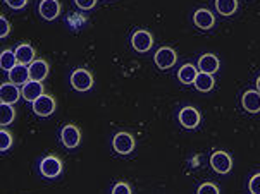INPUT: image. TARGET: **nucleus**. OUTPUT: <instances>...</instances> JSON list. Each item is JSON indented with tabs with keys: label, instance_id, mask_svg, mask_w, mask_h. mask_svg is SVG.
Here are the masks:
<instances>
[{
	"label": "nucleus",
	"instance_id": "f257e3e1",
	"mask_svg": "<svg viewBox=\"0 0 260 194\" xmlns=\"http://www.w3.org/2000/svg\"><path fill=\"white\" fill-rule=\"evenodd\" d=\"M71 85L78 91H88L93 86V76L86 69H76L71 74Z\"/></svg>",
	"mask_w": 260,
	"mask_h": 194
},
{
	"label": "nucleus",
	"instance_id": "f03ea898",
	"mask_svg": "<svg viewBox=\"0 0 260 194\" xmlns=\"http://www.w3.org/2000/svg\"><path fill=\"white\" fill-rule=\"evenodd\" d=\"M112 146L119 155H129L135 149V138L129 132H119V134L114 136Z\"/></svg>",
	"mask_w": 260,
	"mask_h": 194
},
{
	"label": "nucleus",
	"instance_id": "7ed1b4c3",
	"mask_svg": "<svg viewBox=\"0 0 260 194\" xmlns=\"http://www.w3.org/2000/svg\"><path fill=\"white\" fill-rule=\"evenodd\" d=\"M33 112L38 117H48L55 112V100L50 95H42L33 101Z\"/></svg>",
	"mask_w": 260,
	"mask_h": 194
},
{
	"label": "nucleus",
	"instance_id": "20e7f679",
	"mask_svg": "<svg viewBox=\"0 0 260 194\" xmlns=\"http://www.w3.org/2000/svg\"><path fill=\"white\" fill-rule=\"evenodd\" d=\"M40 172H42L43 177L47 179H54L62 172V162L55 157H47L43 158L42 163H40Z\"/></svg>",
	"mask_w": 260,
	"mask_h": 194
},
{
	"label": "nucleus",
	"instance_id": "39448f33",
	"mask_svg": "<svg viewBox=\"0 0 260 194\" xmlns=\"http://www.w3.org/2000/svg\"><path fill=\"white\" fill-rule=\"evenodd\" d=\"M153 59H155V64L158 69H171L176 64V60H178V55H176V52L173 48L162 47L160 50H157Z\"/></svg>",
	"mask_w": 260,
	"mask_h": 194
},
{
	"label": "nucleus",
	"instance_id": "423d86ee",
	"mask_svg": "<svg viewBox=\"0 0 260 194\" xmlns=\"http://www.w3.org/2000/svg\"><path fill=\"white\" fill-rule=\"evenodd\" d=\"M60 139H62L64 146L66 148H76L79 144V141H81V132L74 124H68L62 127V131H60Z\"/></svg>",
	"mask_w": 260,
	"mask_h": 194
},
{
	"label": "nucleus",
	"instance_id": "0eeeda50",
	"mask_svg": "<svg viewBox=\"0 0 260 194\" xmlns=\"http://www.w3.org/2000/svg\"><path fill=\"white\" fill-rule=\"evenodd\" d=\"M210 165H212V169L217 174H228L233 167V160L226 151H215L210 157Z\"/></svg>",
	"mask_w": 260,
	"mask_h": 194
},
{
	"label": "nucleus",
	"instance_id": "6e6552de",
	"mask_svg": "<svg viewBox=\"0 0 260 194\" xmlns=\"http://www.w3.org/2000/svg\"><path fill=\"white\" fill-rule=\"evenodd\" d=\"M131 45H133L136 52H148L153 45V38L148 31L140 29V31H136L133 36H131Z\"/></svg>",
	"mask_w": 260,
	"mask_h": 194
},
{
	"label": "nucleus",
	"instance_id": "1a4fd4ad",
	"mask_svg": "<svg viewBox=\"0 0 260 194\" xmlns=\"http://www.w3.org/2000/svg\"><path fill=\"white\" fill-rule=\"evenodd\" d=\"M179 122H181L183 127L186 129H195V127L200 124V112L193 107H184L179 112Z\"/></svg>",
	"mask_w": 260,
	"mask_h": 194
},
{
	"label": "nucleus",
	"instance_id": "9d476101",
	"mask_svg": "<svg viewBox=\"0 0 260 194\" xmlns=\"http://www.w3.org/2000/svg\"><path fill=\"white\" fill-rule=\"evenodd\" d=\"M40 16L47 21H54L60 14V2L59 0H42L40 2Z\"/></svg>",
	"mask_w": 260,
	"mask_h": 194
},
{
	"label": "nucleus",
	"instance_id": "9b49d317",
	"mask_svg": "<svg viewBox=\"0 0 260 194\" xmlns=\"http://www.w3.org/2000/svg\"><path fill=\"white\" fill-rule=\"evenodd\" d=\"M19 96H23V93H21L19 88L16 85H12V83H4V85L0 86V100H2V103L14 105L16 101L19 100Z\"/></svg>",
	"mask_w": 260,
	"mask_h": 194
},
{
	"label": "nucleus",
	"instance_id": "f8f14e48",
	"mask_svg": "<svg viewBox=\"0 0 260 194\" xmlns=\"http://www.w3.org/2000/svg\"><path fill=\"white\" fill-rule=\"evenodd\" d=\"M21 93H23V98L26 101H33L35 100H38L42 95H45L43 93V85H42V81H28L26 85L23 86V90H21Z\"/></svg>",
	"mask_w": 260,
	"mask_h": 194
},
{
	"label": "nucleus",
	"instance_id": "ddd939ff",
	"mask_svg": "<svg viewBox=\"0 0 260 194\" xmlns=\"http://www.w3.org/2000/svg\"><path fill=\"white\" fill-rule=\"evenodd\" d=\"M28 81H31V77H29V67H26L23 64H17L14 69L9 70V83H12V85H26Z\"/></svg>",
	"mask_w": 260,
	"mask_h": 194
},
{
	"label": "nucleus",
	"instance_id": "4468645a",
	"mask_svg": "<svg viewBox=\"0 0 260 194\" xmlns=\"http://www.w3.org/2000/svg\"><path fill=\"white\" fill-rule=\"evenodd\" d=\"M193 21H195V24L200 29H210L215 23V17L212 12L207 11V9H198L195 12V16H193Z\"/></svg>",
	"mask_w": 260,
	"mask_h": 194
},
{
	"label": "nucleus",
	"instance_id": "2eb2a0df",
	"mask_svg": "<svg viewBox=\"0 0 260 194\" xmlns=\"http://www.w3.org/2000/svg\"><path fill=\"white\" fill-rule=\"evenodd\" d=\"M241 103H243V108L250 113H257L260 112V93L258 91H246L241 98Z\"/></svg>",
	"mask_w": 260,
	"mask_h": 194
},
{
	"label": "nucleus",
	"instance_id": "dca6fc26",
	"mask_svg": "<svg viewBox=\"0 0 260 194\" xmlns=\"http://www.w3.org/2000/svg\"><path fill=\"white\" fill-rule=\"evenodd\" d=\"M198 69H200L202 72H207V74L217 72V70H219V59L214 54L202 55L200 60H198Z\"/></svg>",
	"mask_w": 260,
	"mask_h": 194
},
{
	"label": "nucleus",
	"instance_id": "f3484780",
	"mask_svg": "<svg viewBox=\"0 0 260 194\" xmlns=\"http://www.w3.org/2000/svg\"><path fill=\"white\" fill-rule=\"evenodd\" d=\"M16 57H17V62L23 64V65H29L35 62V48L28 43H23L16 48Z\"/></svg>",
	"mask_w": 260,
	"mask_h": 194
},
{
	"label": "nucleus",
	"instance_id": "a211bd4d",
	"mask_svg": "<svg viewBox=\"0 0 260 194\" xmlns=\"http://www.w3.org/2000/svg\"><path fill=\"white\" fill-rule=\"evenodd\" d=\"M29 67V77L33 81H43L48 74V64L45 60H35L33 64L28 65Z\"/></svg>",
	"mask_w": 260,
	"mask_h": 194
},
{
	"label": "nucleus",
	"instance_id": "6ab92c4d",
	"mask_svg": "<svg viewBox=\"0 0 260 194\" xmlns=\"http://www.w3.org/2000/svg\"><path fill=\"white\" fill-rule=\"evenodd\" d=\"M195 88L198 91H204V93H207V91H210L214 88V77L212 74H207V72H198V76L195 79Z\"/></svg>",
	"mask_w": 260,
	"mask_h": 194
},
{
	"label": "nucleus",
	"instance_id": "aec40b11",
	"mask_svg": "<svg viewBox=\"0 0 260 194\" xmlns=\"http://www.w3.org/2000/svg\"><path fill=\"white\" fill-rule=\"evenodd\" d=\"M197 76H198V70H197L195 65H191V64H184L183 67L178 70L179 81L184 83V85H189V83H195Z\"/></svg>",
	"mask_w": 260,
	"mask_h": 194
},
{
	"label": "nucleus",
	"instance_id": "412c9836",
	"mask_svg": "<svg viewBox=\"0 0 260 194\" xmlns=\"http://www.w3.org/2000/svg\"><path fill=\"white\" fill-rule=\"evenodd\" d=\"M19 64L17 62V57H16V52H11V50H4L2 54H0V67L4 70H12L16 67V65Z\"/></svg>",
	"mask_w": 260,
	"mask_h": 194
},
{
	"label": "nucleus",
	"instance_id": "4be33fe9",
	"mask_svg": "<svg viewBox=\"0 0 260 194\" xmlns=\"http://www.w3.org/2000/svg\"><path fill=\"white\" fill-rule=\"evenodd\" d=\"M215 9H217L219 14L231 16L238 9V0H215Z\"/></svg>",
	"mask_w": 260,
	"mask_h": 194
},
{
	"label": "nucleus",
	"instance_id": "5701e85b",
	"mask_svg": "<svg viewBox=\"0 0 260 194\" xmlns=\"http://www.w3.org/2000/svg\"><path fill=\"white\" fill-rule=\"evenodd\" d=\"M16 117V110L12 108V105H7V103H2L0 105V124L4 127L11 124Z\"/></svg>",
	"mask_w": 260,
	"mask_h": 194
},
{
	"label": "nucleus",
	"instance_id": "b1692460",
	"mask_svg": "<svg viewBox=\"0 0 260 194\" xmlns=\"http://www.w3.org/2000/svg\"><path fill=\"white\" fill-rule=\"evenodd\" d=\"M12 146V136L6 129L0 131V151H7Z\"/></svg>",
	"mask_w": 260,
	"mask_h": 194
},
{
	"label": "nucleus",
	"instance_id": "393cba45",
	"mask_svg": "<svg viewBox=\"0 0 260 194\" xmlns=\"http://www.w3.org/2000/svg\"><path fill=\"white\" fill-rule=\"evenodd\" d=\"M197 194H219V189L212 182H205V184H202V186L198 187Z\"/></svg>",
	"mask_w": 260,
	"mask_h": 194
},
{
	"label": "nucleus",
	"instance_id": "a878e982",
	"mask_svg": "<svg viewBox=\"0 0 260 194\" xmlns=\"http://www.w3.org/2000/svg\"><path fill=\"white\" fill-rule=\"evenodd\" d=\"M248 187H250V192L252 194H260V174L253 175V177L250 179Z\"/></svg>",
	"mask_w": 260,
	"mask_h": 194
},
{
	"label": "nucleus",
	"instance_id": "bb28decb",
	"mask_svg": "<svg viewBox=\"0 0 260 194\" xmlns=\"http://www.w3.org/2000/svg\"><path fill=\"white\" fill-rule=\"evenodd\" d=\"M112 194H131V187L126 182H119L112 187Z\"/></svg>",
	"mask_w": 260,
	"mask_h": 194
},
{
	"label": "nucleus",
	"instance_id": "cd10ccee",
	"mask_svg": "<svg viewBox=\"0 0 260 194\" xmlns=\"http://www.w3.org/2000/svg\"><path fill=\"white\" fill-rule=\"evenodd\" d=\"M0 28H2V29H0V36L6 38L9 34V31H11V24H9V21L4 16L0 17Z\"/></svg>",
	"mask_w": 260,
	"mask_h": 194
},
{
	"label": "nucleus",
	"instance_id": "c85d7f7f",
	"mask_svg": "<svg viewBox=\"0 0 260 194\" xmlns=\"http://www.w3.org/2000/svg\"><path fill=\"white\" fill-rule=\"evenodd\" d=\"M76 2V6L79 9H83V11H88V9H93L96 0H74Z\"/></svg>",
	"mask_w": 260,
	"mask_h": 194
},
{
	"label": "nucleus",
	"instance_id": "c756f323",
	"mask_svg": "<svg viewBox=\"0 0 260 194\" xmlns=\"http://www.w3.org/2000/svg\"><path fill=\"white\" fill-rule=\"evenodd\" d=\"M6 4L11 9H14V11H19V9L26 7V4H28V0H6Z\"/></svg>",
	"mask_w": 260,
	"mask_h": 194
},
{
	"label": "nucleus",
	"instance_id": "7c9ffc66",
	"mask_svg": "<svg viewBox=\"0 0 260 194\" xmlns=\"http://www.w3.org/2000/svg\"><path fill=\"white\" fill-rule=\"evenodd\" d=\"M257 90H258V93H260V76H258V79H257Z\"/></svg>",
	"mask_w": 260,
	"mask_h": 194
}]
</instances>
